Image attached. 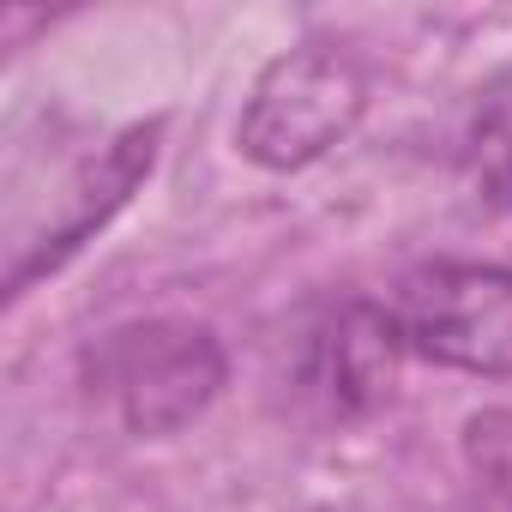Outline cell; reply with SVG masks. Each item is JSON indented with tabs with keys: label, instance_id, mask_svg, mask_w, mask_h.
Returning <instances> with one entry per match:
<instances>
[{
	"label": "cell",
	"instance_id": "cell-6",
	"mask_svg": "<svg viewBox=\"0 0 512 512\" xmlns=\"http://www.w3.org/2000/svg\"><path fill=\"white\" fill-rule=\"evenodd\" d=\"M470 175L476 187L512 211V85H494L470 127Z\"/></svg>",
	"mask_w": 512,
	"mask_h": 512
},
{
	"label": "cell",
	"instance_id": "cell-2",
	"mask_svg": "<svg viewBox=\"0 0 512 512\" xmlns=\"http://www.w3.org/2000/svg\"><path fill=\"white\" fill-rule=\"evenodd\" d=\"M362 103H368V85H362L356 61L326 43H308V49L278 55L253 79L235 139L266 169H308L338 139H350Z\"/></svg>",
	"mask_w": 512,
	"mask_h": 512
},
{
	"label": "cell",
	"instance_id": "cell-3",
	"mask_svg": "<svg viewBox=\"0 0 512 512\" xmlns=\"http://www.w3.org/2000/svg\"><path fill=\"white\" fill-rule=\"evenodd\" d=\"M398 344L422 362L464 374H512V272L434 260L416 266L392 296Z\"/></svg>",
	"mask_w": 512,
	"mask_h": 512
},
{
	"label": "cell",
	"instance_id": "cell-4",
	"mask_svg": "<svg viewBox=\"0 0 512 512\" xmlns=\"http://www.w3.org/2000/svg\"><path fill=\"white\" fill-rule=\"evenodd\" d=\"M157 139H163V121H145V127H127L109 151H97L73 181H67V193H61V205H55V217L43 223V235L13 260V272H7V290L19 296L31 278H43V272H61L73 253L133 199V187L151 175V163H157Z\"/></svg>",
	"mask_w": 512,
	"mask_h": 512
},
{
	"label": "cell",
	"instance_id": "cell-1",
	"mask_svg": "<svg viewBox=\"0 0 512 512\" xmlns=\"http://www.w3.org/2000/svg\"><path fill=\"white\" fill-rule=\"evenodd\" d=\"M85 374L133 434H175L217 398L223 350L193 320H139L109 332L85 356Z\"/></svg>",
	"mask_w": 512,
	"mask_h": 512
},
{
	"label": "cell",
	"instance_id": "cell-5",
	"mask_svg": "<svg viewBox=\"0 0 512 512\" xmlns=\"http://www.w3.org/2000/svg\"><path fill=\"white\" fill-rule=\"evenodd\" d=\"M398 326L380 308H344L338 326L314 344V386L338 410H362L386 392L392 362H398Z\"/></svg>",
	"mask_w": 512,
	"mask_h": 512
}]
</instances>
